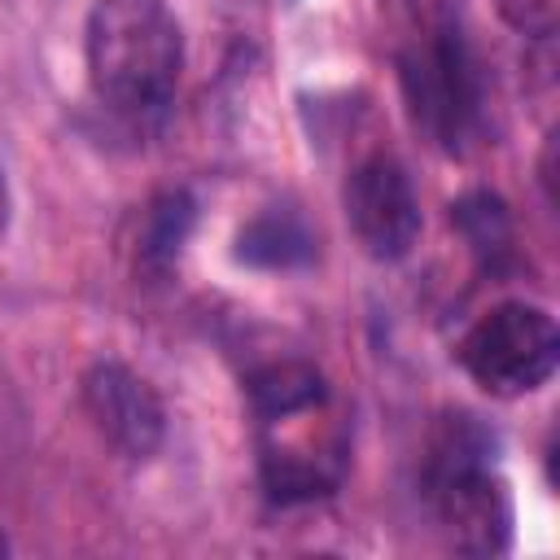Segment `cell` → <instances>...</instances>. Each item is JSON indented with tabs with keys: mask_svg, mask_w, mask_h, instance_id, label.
Returning a JSON list of instances; mask_svg holds the SVG:
<instances>
[{
	"mask_svg": "<svg viewBox=\"0 0 560 560\" xmlns=\"http://www.w3.org/2000/svg\"><path fill=\"white\" fill-rule=\"evenodd\" d=\"M245 394L267 499L302 508L337 494L350 468V420L324 372L306 359H271L249 376Z\"/></svg>",
	"mask_w": 560,
	"mask_h": 560,
	"instance_id": "1",
	"label": "cell"
},
{
	"mask_svg": "<svg viewBox=\"0 0 560 560\" xmlns=\"http://www.w3.org/2000/svg\"><path fill=\"white\" fill-rule=\"evenodd\" d=\"M83 57L101 105L122 118H153L179 83L184 35L166 0H96L83 26Z\"/></svg>",
	"mask_w": 560,
	"mask_h": 560,
	"instance_id": "2",
	"label": "cell"
},
{
	"mask_svg": "<svg viewBox=\"0 0 560 560\" xmlns=\"http://www.w3.org/2000/svg\"><path fill=\"white\" fill-rule=\"evenodd\" d=\"M424 499L446 542L464 556H499L512 542V490L494 464V433L468 416H442L429 433Z\"/></svg>",
	"mask_w": 560,
	"mask_h": 560,
	"instance_id": "3",
	"label": "cell"
},
{
	"mask_svg": "<svg viewBox=\"0 0 560 560\" xmlns=\"http://www.w3.org/2000/svg\"><path fill=\"white\" fill-rule=\"evenodd\" d=\"M407 109L416 127L446 153H464L486 118V79L472 44L459 26H433L420 35L398 66Z\"/></svg>",
	"mask_w": 560,
	"mask_h": 560,
	"instance_id": "4",
	"label": "cell"
},
{
	"mask_svg": "<svg viewBox=\"0 0 560 560\" xmlns=\"http://www.w3.org/2000/svg\"><path fill=\"white\" fill-rule=\"evenodd\" d=\"M556 319L534 302H499L455 341V363L490 398H521L542 389L556 372Z\"/></svg>",
	"mask_w": 560,
	"mask_h": 560,
	"instance_id": "5",
	"label": "cell"
},
{
	"mask_svg": "<svg viewBox=\"0 0 560 560\" xmlns=\"http://www.w3.org/2000/svg\"><path fill=\"white\" fill-rule=\"evenodd\" d=\"M346 219L354 241L376 262H398L420 241V201L398 158L372 153L346 175Z\"/></svg>",
	"mask_w": 560,
	"mask_h": 560,
	"instance_id": "6",
	"label": "cell"
},
{
	"mask_svg": "<svg viewBox=\"0 0 560 560\" xmlns=\"http://www.w3.org/2000/svg\"><path fill=\"white\" fill-rule=\"evenodd\" d=\"M83 407H88L92 424L101 429V438L122 459L158 455V446L166 438V407H162L158 389L127 363H118V359L96 363L83 376Z\"/></svg>",
	"mask_w": 560,
	"mask_h": 560,
	"instance_id": "7",
	"label": "cell"
},
{
	"mask_svg": "<svg viewBox=\"0 0 560 560\" xmlns=\"http://www.w3.org/2000/svg\"><path fill=\"white\" fill-rule=\"evenodd\" d=\"M236 262L254 271H302L315 262V232L293 206H267L236 232Z\"/></svg>",
	"mask_w": 560,
	"mask_h": 560,
	"instance_id": "8",
	"label": "cell"
},
{
	"mask_svg": "<svg viewBox=\"0 0 560 560\" xmlns=\"http://www.w3.org/2000/svg\"><path fill=\"white\" fill-rule=\"evenodd\" d=\"M192 219H197V206L184 188H171L162 192L149 210H144V228H140V258L149 267H171L192 232Z\"/></svg>",
	"mask_w": 560,
	"mask_h": 560,
	"instance_id": "9",
	"label": "cell"
},
{
	"mask_svg": "<svg viewBox=\"0 0 560 560\" xmlns=\"http://www.w3.org/2000/svg\"><path fill=\"white\" fill-rule=\"evenodd\" d=\"M451 223H459V232L468 236V245L477 254H503L512 232H508V210L499 197L490 192H468L451 206Z\"/></svg>",
	"mask_w": 560,
	"mask_h": 560,
	"instance_id": "10",
	"label": "cell"
},
{
	"mask_svg": "<svg viewBox=\"0 0 560 560\" xmlns=\"http://www.w3.org/2000/svg\"><path fill=\"white\" fill-rule=\"evenodd\" d=\"M503 22L521 35H534V39H547L560 22V0H494Z\"/></svg>",
	"mask_w": 560,
	"mask_h": 560,
	"instance_id": "11",
	"label": "cell"
},
{
	"mask_svg": "<svg viewBox=\"0 0 560 560\" xmlns=\"http://www.w3.org/2000/svg\"><path fill=\"white\" fill-rule=\"evenodd\" d=\"M9 228V184H4V171H0V236Z\"/></svg>",
	"mask_w": 560,
	"mask_h": 560,
	"instance_id": "12",
	"label": "cell"
},
{
	"mask_svg": "<svg viewBox=\"0 0 560 560\" xmlns=\"http://www.w3.org/2000/svg\"><path fill=\"white\" fill-rule=\"evenodd\" d=\"M4 551H9V542H4V529H0V556H4Z\"/></svg>",
	"mask_w": 560,
	"mask_h": 560,
	"instance_id": "13",
	"label": "cell"
}]
</instances>
